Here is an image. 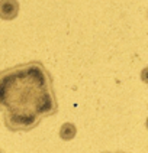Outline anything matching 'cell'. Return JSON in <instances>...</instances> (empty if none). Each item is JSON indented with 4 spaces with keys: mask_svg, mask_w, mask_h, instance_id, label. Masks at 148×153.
I'll return each mask as SVG.
<instances>
[{
    "mask_svg": "<svg viewBox=\"0 0 148 153\" xmlns=\"http://www.w3.org/2000/svg\"><path fill=\"white\" fill-rule=\"evenodd\" d=\"M102 153H125V152H102Z\"/></svg>",
    "mask_w": 148,
    "mask_h": 153,
    "instance_id": "cell-5",
    "label": "cell"
},
{
    "mask_svg": "<svg viewBox=\"0 0 148 153\" xmlns=\"http://www.w3.org/2000/svg\"><path fill=\"white\" fill-rule=\"evenodd\" d=\"M19 1L17 0H0V19L13 20L19 15Z\"/></svg>",
    "mask_w": 148,
    "mask_h": 153,
    "instance_id": "cell-2",
    "label": "cell"
},
{
    "mask_svg": "<svg viewBox=\"0 0 148 153\" xmlns=\"http://www.w3.org/2000/svg\"><path fill=\"white\" fill-rule=\"evenodd\" d=\"M0 153H5V150H2V149H0Z\"/></svg>",
    "mask_w": 148,
    "mask_h": 153,
    "instance_id": "cell-7",
    "label": "cell"
},
{
    "mask_svg": "<svg viewBox=\"0 0 148 153\" xmlns=\"http://www.w3.org/2000/svg\"><path fill=\"white\" fill-rule=\"evenodd\" d=\"M145 127H147V130H148V117H147V120H145Z\"/></svg>",
    "mask_w": 148,
    "mask_h": 153,
    "instance_id": "cell-6",
    "label": "cell"
},
{
    "mask_svg": "<svg viewBox=\"0 0 148 153\" xmlns=\"http://www.w3.org/2000/svg\"><path fill=\"white\" fill-rule=\"evenodd\" d=\"M0 111L10 131H31L58 113L54 78L41 61L0 71Z\"/></svg>",
    "mask_w": 148,
    "mask_h": 153,
    "instance_id": "cell-1",
    "label": "cell"
},
{
    "mask_svg": "<svg viewBox=\"0 0 148 153\" xmlns=\"http://www.w3.org/2000/svg\"><path fill=\"white\" fill-rule=\"evenodd\" d=\"M141 81L148 85V67H145V68L141 71Z\"/></svg>",
    "mask_w": 148,
    "mask_h": 153,
    "instance_id": "cell-4",
    "label": "cell"
},
{
    "mask_svg": "<svg viewBox=\"0 0 148 153\" xmlns=\"http://www.w3.org/2000/svg\"><path fill=\"white\" fill-rule=\"evenodd\" d=\"M147 17H148V9H147Z\"/></svg>",
    "mask_w": 148,
    "mask_h": 153,
    "instance_id": "cell-8",
    "label": "cell"
},
{
    "mask_svg": "<svg viewBox=\"0 0 148 153\" xmlns=\"http://www.w3.org/2000/svg\"><path fill=\"white\" fill-rule=\"evenodd\" d=\"M77 134V127H76V124H73V123H64L62 126L60 127V137L64 140V142H70V140H73L74 137Z\"/></svg>",
    "mask_w": 148,
    "mask_h": 153,
    "instance_id": "cell-3",
    "label": "cell"
}]
</instances>
